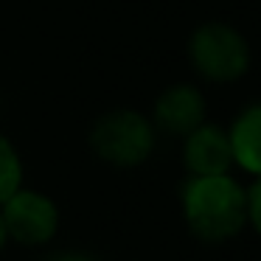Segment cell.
<instances>
[{
	"label": "cell",
	"instance_id": "cell-3",
	"mask_svg": "<svg viewBox=\"0 0 261 261\" xmlns=\"http://www.w3.org/2000/svg\"><path fill=\"white\" fill-rule=\"evenodd\" d=\"M188 65L208 85H233L253 68V45L233 23L208 20L188 34Z\"/></svg>",
	"mask_w": 261,
	"mask_h": 261
},
{
	"label": "cell",
	"instance_id": "cell-10",
	"mask_svg": "<svg viewBox=\"0 0 261 261\" xmlns=\"http://www.w3.org/2000/svg\"><path fill=\"white\" fill-rule=\"evenodd\" d=\"M45 261H98V258H96V255H90V253L70 250V253H57V255H51V258H45Z\"/></svg>",
	"mask_w": 261,
	"mask_h": 261
},
{
	"label": "cell",
	"instance_id": "cell-4",
	"mask_svg": "<svg viewBox=\"0 0 261 261\" xmlns=\"http://www.w3.org/2000/svg\"><path fill=\"white\" fill-rule=\"evenodd\" d=\"M0 219L6 227L9 244L20 247H45L62 227V211L51 194L23 186L0 202Z\"/></svg>",
	"mask_w": 261,
	"mask_h": 261
},
{
	"label": "cell",
	"instance_id": "cell-2",
	"mask_svg": "<svg viewBox=\"0 0 261 261\" xmlns=\"http://www.w3.org/2000/svg\"><path fill=\"white\" fill-rule=\"evenodd\" d=\"M158 129L149 113L135 107H113L93 121L87 146L93 158L113 169H141L158 152Z\"/></svg>",
	"mask_w": 261,
	"mask_h": 261
},
{
	"label": "cell",
	"instance_id": "cell-6",
	"mask_svg": "<svg viewBox=\"0 0 261 261\" xmlns=\"http://www.w3.org/2000/svg\"><path fill=\"white\" fill-rule=\"evenodd\" d=\"M180 160L188 177L205 174H227L233 169V152L227 126H219L214 121H202L197 129H191L186 138H180Z\"/></svg>",
	"mask_w": 261,
	"mask_h": 261
},
{
	"label": "cell",
	"instance_id": "cell-1",
	"mask_svg": "<svg viewBox=\"0 0 261 261\" xmlns=\"http://www.w3.org/2000/svg\"><path fill=\"white\" fill-rule=\"evenodd\" d=\"M180 214L186 230L197 242L216 247L247 230V186L239 177L205 174L188 177L180 186Z\"/></svg>",
	"mask_w": 261,
	"mask_h": 261
},
{
	"label": "cell",
	"instance_id": "cell-8",
	"mask_svg": "<svg viewBox=\"0 0 261 261\" xmlns=\"http://www.w3.org/2000/svg\"><path fill=\"white\" fill-rule=\"evenodd\" d=\"M25 182V163L14 141L0 132V202L9 199Z\"/></svg>",
	"mask_w": 261,
	"mask_h": 261
},
{
	"label": "cell",
	"instance_id": "cell-7",
	"mask_svg": "<svg viewBox=\"0 0 261 261\" xmlns=\"http://www.w3.org/2000/svg\"><path fill=\"white\" fill-rule=\"evenodd\" d=\"M233 166L250 177L261 174V101H250L236 113L227 126Z\"/></svg>",
	"mask_w": 261,
	"mask_h": 261
},
{
	"label": "cell",
	"instance_id": "cell-11",
	"mask_svg": "<svg viewBox=\"0 0 261 261\" xmlns=\"http://www.w3.org/2000/svg\"><path fill=\"white\" fill-rule=\"evenodd\" d=\"M9 247V236H6V227H3V219H0V253Z\"/></svg>",
	"mask_w": 261,
	"mask_h": 261
},
{
	"label": "cell",
	"instance_id": "cell-9",
	"mask_svg": "<svg viewBox=\"0 0 261 261\" xmlns=\"http://www.w3.org/2000/svg\"><path fill=\"white\" fill-rule=\"evenodd\" d=\"M247 227H253L255 236L261 239V174L253 177L247 186Z\"/></svg>",
	"mask_w": 261,
	"mask_h": 261
},
{
	"label": "cell",
	"instance_id": "cell-5",
	"mask_svg": "<svg viewBox=\"0 0 261 261\" xmlns=\"http://www.w3.org/2000/svg\"><path fill=\"white\" fill-rule=\"evenodd\" d=\"M149 118H152L158 135L186 138L202 121H208L205 90L199 85H194V82H171L169 87H163L158 93Z\"/></svg>",
	"mask_w": 261,
	"mask_h": 261
}]
</instances>
